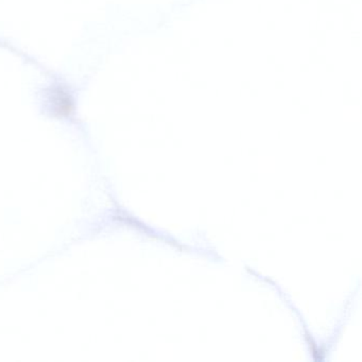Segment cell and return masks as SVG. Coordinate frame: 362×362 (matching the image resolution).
Wrapping results in <instances>:
<instances>
[]
</instances>
